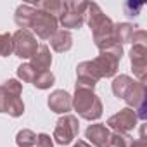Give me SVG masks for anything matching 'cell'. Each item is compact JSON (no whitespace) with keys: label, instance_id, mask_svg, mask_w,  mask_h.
Wrapping results in <instances>:
<instances>
[{"label":"cell","instance_id":"obj_1","mask_svg":"<svg viewBox=\"0 0 147 147\" xmlns=\"http://www.w3.org/2000/svg\"><path fill=\"white\" fill-rule=\"evenodd\" d=\"M85 21L88 23V28L92 30V36H94V43L99 50L107 49L109 45L116 43L114 36H113V30H114V23L111 21V18H107L102 9L99 7V4L95 2H88L87 7V18Z\"/></svg>","mask_w":147,"mask_h":147},{"label":"cell","instance_id":"obj_2","mask_svg":"<svg viewBox=\"0 0 147 147\" xmlns=\"http://www.w3.org/2000/svg\"><path fill=\"white\" fill-rule=\"evenodd\" d=\"M73 109L82 119L87 121H97L102 116V100L99 95L85 87H75V95H73Z\"/></svg>","mask_w":147,"mask_h":147},{"label":"cell","instance_id":"obj_3","mask_svg":"<svg viewBox=\"0 0 147 147\" xmlns=\"http://www.w3.org/2000/svg\"><path fill=\"white\" fill-rule=\"evenodd\" d=\"M23 83L16 78H9L0 85V113H5L12 118H19L24 113Z\"/></svg>","mask_w":147,"mask_h":147},{"label":"cell","instance_id":"obj_4","mask_svg":"<svg viewBox=\"0 0 147 147\" xmlns=\"http://www.w3.org/2000/svg\"><path fill=\"white\" fill-rule=\"evenodd\" d=\"M123 57V45L119 43H113L104 50H99V55L95 59H92L100 80L102 78H114L118 73V66L119 61Z\"/></svg>","mask_w":147,"mask_h":147},{"label":"cell","instance_id":"obj_5","mask_svg":"<svg viewBox=\"0 0 147 147\" xmlns=\"http://www.w3.org/2000/svg\"><path fill=\"white\" fill-rule=\"evenodd\" d=\"M28 30L35 36H38L40 40H49L59 30V21L52 14H49L42 9H36L33 5L31 16H30V21H28Z\"/></svg>","mask_w":147,"mask_h":147},{"label":"cell","instance_id":"obj_6","mask_svg":"<svg viewBox=\"0 0 147 147\" xmlns=\"http://www.w3.org/2000/svg\"><path fill=\"white\" fill-rule=\"evenodd\" d=\"M87 7L88 2H73V0H64V12L57 19L62 30H80L85 24L87 18Z\"/></svg>","mask_w":147,"mask_h":147},{"label":"cell","instance_id":"obj_7","mask_svg":"<svg viewBox=\"0 0 147 147\" xmlns=\"http://www.w3.org/2000/svg\"><path fill=\"white\" fill-rule=\"evenodd\" d=\"M80 133V123L75 114H62L54 128L52 140H55L59 145H69Z\"/></svg>","mask_w":147,"mask_h":147},{"label":"cell","instance_id":"obj_8","mask_svg":"<svg viewBox=\"0 0 147 147\" xmlns=\"http://www.w3.org/2000/svg\"><path fill=\"white\" fill-rule=\"evenodd\" d=\"M38 47L36 36L30 30H18L12 35V54L19 59H31Z\"/></svg>","mask_w":147,"mask_h":147},{"label":"cell","instance_id":"obj_9","mask_svg":"<svg viewBox=\"0 0 147 147\" xmlns=\"http://www.w3.org/2000/svg\"><path fill=\"white\" fill-rule=\"evenodd\" d=\"M137 125H138V118H137L135 111L130 109V107H123V109H119L116 114L109 116L106 126H107V128H113L114 131L128 133L130 130L137 128Z\"/></svg>","mask_w":147,"mask_h":147},{"label":"cell","instance_id":"obj_10","mask_svg":"<svg viewBox=\"0 0 147 147\" xmlns=\"http://www.w3.org/2000/svg\"><path fill=\"white\" fill-rule=\"evenodd\" d=\"M130 62L137 82H147V45H133L130 50Z\"/></svg>","mask_w":147,"mask_h":147},{"label":"cell","instance_id":"obj_11","mask_svg":"<svg viewBox=\"0 0 147 147\" xmlns=\"http://www.w3.org/2000/svg\"><path fill=\"white\" fill-rule=\"evenodd\" d=\"M100 76L94 66L92 61H83L76 66V85L78 87H85V88H90L94 90L95 85L99 83Z\"/></svg>","mask_w":147,"mask_h":147},{"label":"cell","instance_id":"obj_12","mask_svg":"<svg viewBox=\"0 0 147 147\" xmlns=\"http://www.w3.org/2000/svg\"><path fill=\"white\" fill-rule=\"evenodd\" d=\"M47 106L55 114H69L73 109V95H69L66 90H54L47 99Z\"/></svg>","mask_w":147,"mask_h":147},{"label":"cell","instance_id":"obj_13","mask_svg":"<svg viewBox=\"0 0 147 147\" xmlns=\"http://www.w3.org/2000/svg\"><path fill=\"white\" fill-rule=\"evenodd\" d=\"M109 137L111 130L104 123L88 125V128L85 130V138L92 144V147H109Z\"/></svg>","mask_w":147,"mask_h":147},{"label":"cell","instance_id":"obj_14","mask_svg":"<svg viewBox=\"0 0 147 147\" xmlns=\"http://www.w3.org/2000/svg\"><path fill=\"white\" fill-rule=\"evenodd\" d=\"M30 66L33 69H36L38 73L50 69V66H52V54H50L49 45H40L38 47V50L35 52V55L30 59Z\"/></svg>","mask_w":147,"mask_h":147},{"label":"cell","instance_id":"obj_15","mask_svg":"<svg viewBox=\"0 0 147 147\" xmlns=\"http://www.w3.org/2000/svg\"><path fill=\"white\" fill-rule=\"evenodd\" d=\"M49 42H50V47H52L55 52L62 54V52H67V50L73 47V35H71V31L59 28V30L49 38Z\"/></svg>","mask_w":147,"mask_h":147},{"label":"cell","instance_id":"obj_16","mask_svg":"<svg viewBox=\"0 0 147 147\" xmlns=\"http://www.w3.org/2000/svg\"><path fill=\"white\" fill-rule=\"evenodd\" d=\"M133 31H135L133 24H130V23H116L114 30H113V36H114L116 43L125 45V43H130Z\"/></svg>","mask_w":147,"mask_h":147},{"label":"cell","instance_id":"obj_17","mask_svg":"<svg viewBox=\"0 0 147 147\" xmlns=\"http://www.w3.org/2000/svg\"><path fill=\"white\" fill-rule=\"evenodd\" d=\"M131 83H133V78H131V76H128V75H119V76H114L113 85H111L113 94H114L118 99H123V97H125V94L128 92V88L131 87Z\"/></svg>","mask_w":147,"mask_h":147},{"label":"cell","instance_id":"obj_18","mask_svg":"<svg viewBox=\"0 0 147 147\" xmlns=\"http://www.w3.org/2000/svg\"><path fill=\"white\" fill-rule=\"evenodd\" d=\"M35 7L36 9H42V11H45L49 14H52L57 19L64 12V2H61V0H42V2H36Z\"/></svg>","mask_w":147,"mask_h":147},{"label":"cell","instance_id":"obj_19","mask_svg":"<svg viewBox=\"0 0 147 147\" xmlns=\"http://www.w3.org/2000/svg\"><path fill=\"white\" fill-rule=\"evenodd\" d=\"M54 83H55V76H54L52 71L36 73V78L33 80V87L38 88V90H47V88H50Z\"/></svg>","mask_w":147,"mask_h":147},{"label":"cell","instance_id":"obj_20","mask_svg":"<svg viewBox=\"0 0 147 147\" xmlns=\"http://www.w3.org/2000/svg\"><path fill=\"white\" fill-rule=\"evenodd\" d=\"M35 142H36V133L28 130V128H23L18 131L16 135V144L18 147H35Z\"/></svg>","mask_w":147,"mask_h":147},{"label":"cell","instance_id":"obj_21","mask_svg":"<svg viewBox=\"0 0 147 147\" xmlns=\"http://www.w3.org/2000/svg\"><path fill=\"white\" fill-rule=\"evenodd\" d=\"M133 138L130 133H121V131H111L109 137V147H130Z\"/></svg>","mask_w":147,"mask_h":147},{"label":"cell","instance_id":"obj_22","mask_svg":"<svg viewBox=\"0 0 147 147\" xmlns=\"http://www.w3.org/2000/svg\"><path fill=\"white\" fill-rule=\"evenodd\" d=\"M36 69H33L31 66H30V62H24V64H21L19 67H18V78L21 80V82H24V83H33V80L36 78Z\"/></svg>","mask_w":147,"mask_h":147},{"label":"cell","instance_id":"obj_23","mask_svg":"<svg viewBox=\"0 0 147 147\" xmlns=\"http://www.w3.org/2000/svg\"><path fill=\"white\" fill-rule=\"evenodd\" d=\"M12 54V35L0 33V57H9Z\"/></svg>","mask_w":147,"mask_h":147},{"label":"cell","instance_id":"obj_24","mask_svg":"<svg viewBox=\"0 0 147 147\" xmlns=\"http://www.w3.org/2000/svg\"><path fill=\"white\" fill-rule=\"evenodd\" d=\"M130 43H133V45H147V33L144 30H135L133 35H131Z\"/></svg>","mask_w":147,"mask_h":147},{"label":"cell","instance_id":"obj_25","mask_svg":"<svg viewBox=\"0 0 147 147\" xmlns=\"http://www.w3.org/2000/svg\"><path fill=\"white\" fill-rule=\"evenodd\" d=\"M35 147H54V140H52L50 135H47V133H40V135H36Z\"/></svg>","mask_w":147,"mask_h":147},{"label":"cell","instance_id":"obj_26","mask_svg":"<svg viewBox=\"0 0 147 147\" xmlns=\"http://www.w3.org/2000/svg\"><path fill=\"white\" fill-rule=\"evenodd\" d=\"M130 147H147V142L144 140V138H137V140H133L131 142V145Z\"/></svg>","mask_w":147,"mask_h":147},{"label":"cell","instance_id":"obj_27","mask_svg":"<svg viewBox=\"0 0 147 147\" xmlns=\"http://www.w3.org/2000/svg\"><path fill=\"white\" fill-rule=\"evenodd\" d=\"M73 147H92V145H90L88 142H85V140H78V142H76L75 145H73Z\"/></svg>","mask_w":147,"mask_h":147}]
</instances>
